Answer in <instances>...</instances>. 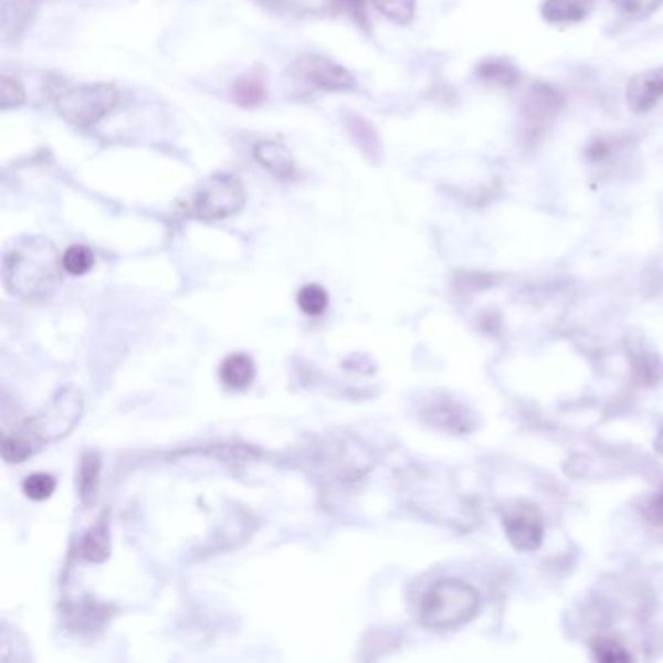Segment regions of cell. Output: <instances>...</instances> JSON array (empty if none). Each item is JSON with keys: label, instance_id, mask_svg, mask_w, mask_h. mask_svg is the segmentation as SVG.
I'll list each match as a JSON object with an SVG mask.
<instances>
[{"label": "cell", "instance_id": "obj_9", "mask_svg": "<svg viewBox=\"0 0 663 663\" xmlns=\"http://www.w3.org/2000/svg\"><path fill=\"white\" fill-rule=\"evenodd\" d=\"M663 97V66L636 74L627 88V102L632 114H648Z\"/></svg>", "mask_w": 663, "mask_h": 663}, {"label": "cell", "instance_id": "obj_11", "mask_svg": "<svg viewBox=\"0 0 663 663\" xmlns=\"http://www.w3.org/2000/svg\"><path fill=\"white\" fill-rule=\"evenodd\" d=\"M422 419L434 429L445 432H470L471 417L463 413L460 404L450 403L445 399L429 403L422 409Z\"/></svg>", "mask_w": 663, "mask_h": 663}, {"label": "cell", "instance_id": "obj_3", "mask_svg": "<svg viewBox=\"0 0 663 663\" xmlns=\"http://www.w3.org/2000/svg\"><path fill=\"white\" fill-rule=\"evenodd\" d=\"M63 255L48 238L24 235L12 242L2 260V281L12 296L40 302L57 288Z\"/></svg>", "mask_w": 663, "mask_h": 663}, {"label": "cell", "instance_id": "obj_31", "mask_svg": "<svg viewBox=\"0 0 663 663\" xmlns=\"http://www.w3.org/2000/svg\"><path fill=\"white\" fill-rule=\"evenodd\" d=\"M339 4H343L345 9H362V4H365V0H337Z\"/></svg>", "mask_w": 663, "mask_h": 663}, {"label": "cell", "instance_id": "obj_26", "mask_svg": "<svg viewBox=\"0 0 663 663\" xmlns=\"http://www.w3.org/2000/svg\"><path fill=\"white\" fill-rule=\"evenodd\" d=\"M591 652H593V657L601 660V662H629L631 660V654L615 639L596 640L591 644Z\"/></svg>", "mask_w": 663, "mask_h": 663}, {"label": "cell", "instance_id": "obj_24", "mask_svg": "<svg viewBox=\"0 0 663 663\" xmlns=\"http://www.w3.org/2000/svg\"><path fill=\"white\" fill-rule=\"evenodd\" d=\"M55 488H57V478L49 473H32L22 483L25 496L35 502L48 501L55 493Z\"/></svg>", "mask_w": 663, "mask_h": 663}, {"label": "cell", "instance_id": "obj_4", "mask_svg": "<svg viewBox=\"0 0 663 663\" xmlns=\"http://www.w3.org/2000/svg\"><path fill=\"white\" fill-rule=\"evenodd\" d=\"M481 607L478 591L462 580L445 578L432 583L422 596L419 619L432 631H450L470 623Z\"/></svg>", "mask_w": 663, "mask_h": 663}, {"label": "cell", "instance_id": "obj_21", "mask_svg": "<svg viewBox=\"0 0 663 663\" xmlns=\"http://www.w3.org/2000/svg\"><path fill=\"white\" fill-rule=\"evenodd\" d=\"M477 76L493 86H514L518 82V69L506 61H486L477 69Z\"/></svg>", "mask_w": 663, "mask_h": 663}, {"label": "cell", "instance_id": "obj_25", "mask_svg": "<svg viewBox=\"0 0 663 663\" xmlns=\"http://www.w3.org/2000/svg\"><path fill=\"white\" fill-rule=\"evenodd\" d=\"M372 4L396 24H409L414 18V0H372Z\"/></svg>", "mask_w": 663, "mask_h": 663}, {"label": "cell", "instance_id": "obj_8", "mask_svg": "<svg viewBox=\"0 0 663 663\" xmlns=\"http://www.w3.org/2000/svg\"><path fill=\"white\" fill-rule=\"evenodd\" d=\"M502 526H504V534L508 537L509 545L522 552L539 549L545 539L541 514H539V509L526 502H518V504L509 506L504 512Z\"/></svg>", "mask_w": 663, "mask_h": 663}, {"label": "cell", "instance_id": "obj_10", "mask_svg": "<svg viewBox=\"0 0 663 663\" xmlns=\"http://www.w3.org/2000/svg\"><path fill=\"white\" fill-rule=\"evenodd\" d=\"M255 524L251 522V514L238 509L228 516L227 522L217 529V535L212 537L209 545L202 549V552H217V550L235 549L242 543L248 541L253 535Z\"/></svg>", "mask_w": 663, "mask_h": 663}, {"label": "cell", "instance_id": "obj_7", "mask_svg": "<svg viewBox=\"0 0 663 663\" xmlns=\"http://www.w3.org/2000/svg\"><path fill=\"white\" fill-rule=\"evenodd\" d=\"M292 78L325 92H348L356 86L355 76L343 65L324 55H302L291 65Z\"/></svg>", "mask_w": 663, "mask_h": 663}, {"label": "cell", "instance_id": "obj_18", "mask_svg": "<svg viewBox=\"0 0 663 663\" xmlns=\"http://www.w3.org/2000/svg\"><path fill=\"white\" fill-rule=\"evenodd\" d=\"M0 662H32V652L25 644L24 636L17 629H10L9 624H2V632H0Z\"/></svg>", "mask_w": 663, "mask_h": 663}, {"label": "cell", "instance_id": "obj_1", "mask_svg": "<svg viewBox=\"0 0 663 663\" xmlns=\"http://www.w3.org/2000/svg\"><path fill=\"white\" fill-rule=\"evenodd\" d=\"M84 414L82 389L69 383L57 389L38 413L17 424V429L2 438L4 462L22 463L43 450L45 445L69 436Z\"/></svg>", "mask_w": 663, "mask_h": 663}, {"label": "cell", "instance_id": "obj_23", "mask_svg": "<svg viewBox=\"0 0 663 663\" xmlns=\"http://www.w3.org/2000/svg\"><path fill=\"white\" fill-rule=\"evenodd\" d=\"M94 263H96L94 251L86 248V245H71L63 253V269H65V273H69V275H86L94 267Z\"/></svg>", "mask_w": 663, "mask_h": 663}, {"label": "cell", "instance_id": "obj_5", "mask_svg": "<svg viewBox=\"0 0 663 663\" xmlns=\"http://www.w3.org/2000/svg\"><path fill=\"white\" fill-rule=\"evenodd\" d=\"M243 204L245 189L242 181L232 173H212L211 178L202 179L179 207L189 219L212 222L234 217L242 211Z\"/></svg>", "mask_w": 663, "mask_h": 663}, {"label": "cell", "instance_id": "obj_32", "mask_svg": "<svg viewBox=\"0 0 663 663\" xmlns=\"http://www.w3.org/2000/svg\"><path fill=\"white\" fill-rule=\"evenodd\" d=\"M655 450L663 455V429L660 430V434L655 438Z\"/></svg>", "mask_w": 663, "mask_h": 663}, {"label": "cell", "instance_id": "obj_22", "mask_svg": "<svg viewBox=\"0 0 663 663\" xmlns=\"http://www.w3.org/2000/svg\"><path fill=\"white\" fill-rule=\"evenodd\" d=\"M296 302L306 316H322L329 308V294L319 284H306L299 288Z\"/></svg>", "mask_w": 663, "mask_h": 663}, {"label": "cell", "instance_id": "obj_2", "mask_svg": "<svg viewBox=\"0 0 663 663\" xmlns=\"http://www.w3.org/2000/svg\"><path fill=\"white\" fill-rule=\"evenodd\" d=\"M370 448L348 432H332L314 438L296 453V465L325 488L350 486L372 470Z\"/></svg>", "mask_w": 663, "mask_h": 663}, {"label": "cell", "instance_id": "obj_28", "mask_svg": "<svg viewBox=\"0 0 663 663\" xmlns=\"http://www.w3.org/2000/svg\"><path fill=\"white\" fill-rule=\"evenodd\" d=\"M348 129L352 133V137H355L356 145L360 146L362 150L366 152V148L370 146H378V138H376V133H373L372 125H368V123L362 119V117H358V115H348Z\"/></svg>", "mask_w": 663, "mask_h": 663}, {"label": "cell", "instance_id": "obj_17", "mask_svg": "<svg viewBox=\"0 0 663 663\" xmlns=\"http://www.w3.org/2000/svg\"><path fill=\"white\" fill-rule=\"evenodd\" d=\"M99 471H102V457L97 452H86L82 455L81 467H78V493L84 506L96 502L97 486H99Z\"/></svg>", "mask_w": 663, "mask_h": 663}, {"label": "cell", "instance_id": "obj_30", "mask_svg": "<svg viewBox=\"0 0 663 663\" xmlns=\"http://www.w3.org/2000/svg\"><path fill=\"white\" fill-rule=\"evenodd\" d=\"M646 516L654 526H663V488L660 493L655 494L652 501L648 502Z\"/></svg>", "mask_w": 663, "mask_h": 663}, {"label": "cell", "instance_id": "obj_16", "mask_svg": "<svg viewBox=\"0 0 663 663\" xmlns=\"http://www.w3.org/2000/svg\"><path fill=\"white\" fill-rule=\"evenodd\" d=\"M591 9H593V0H545L541 14L547 22L567 24V22H580L590 14Z\"/></svg>", "mask_w": 663, "mask_h": 663}, {"label": "cell", "instance_id": "obj_12", "mask_svg": "<svg viewBox=\"0 0 663 663\" xmlns=\"http://www.w3.org/2000/svg\"><path fill=\"white\" fill-rule=\"evenodd\" d=\"M253 156L265 170L271 171L276 178L291 179L296 173V164H294L291 150L281 143L261 140L253 148Z\"/></svg>", "mask_w": 663, "mask_h": 663}, {"label": "cell", "instance_id": "obj_20", "mask_svg": "<svg viewBox=\"0 0 663 663\" xmlns=\"http://www.w3.org/2000/svg\"><path fill=\"white\" fill-rule=\"evenodd\" d=\"M107 617H109V607L96 603V601H84L69 613V619L74 621V629H82V631L84 629L96 631L99 624L106 623Z\"/></svg>", "mask_w": 663, "mask_h": 663}, {"label": "cell", "instance_id": "obj_14", "mask_svg": "<svg viewBox=\"0 0 663 663\" xmlns=\"http://www.w3.org/2000/svg\"><path fill=\"white\" fill-rule=\"evenodd\" d=\"M562 104V97L555 90L539 84L534 86L532 92L527 94L526 99V117L532 122V125H541L549 122L552 115L557 114L558 107Z\"/></svg>", "mask_w": 663, "mask_h": 663}, {"label": "cell", "instance_id": "obj_29", "mask_svg": "<svg viewBox=\"0 0 663 663\" xmlns=\"http://www.w3.org/2000/svg\"><path fill=\"white\" fill-rule=\"evenodd\" d=\"M24 99L25 92L22 84L17 78L2 76V81H0V107L10 109V107L20 106Z\"/></svg>", "mask_w": 663, "mask_h": 663}, {"label": "cell", "instance_id": "obj_27", "mask_svg": "<svg viewBox=\"0 0 663 663\" xmlns=\"http://www.w3.org/2000/svg\"><path fill=\"white\" fill-rule=\"evenodd\" d=\"M613 4L624 17L642 20L654 14L655 10L662 7L663 0H613Z\"/></svg>", "mask_w": 663, "mask_h": 663}, {"label": "cell", "instance_id": "obj_19", "mask_svg": "<svg viewBox=\"0 0 663 663\" xmlns=\"http://www.w3.org/2000/svg\"><path fill=\"white\" fill-rule=\"evenodd\" d=\"M232 97H234L235 104H240L242 107L260 106L261 102L267 97L265 82L260 74H245L234 82Z\"/></svg>", "mask_w": 663, "mask_h": 663}, {"label": "cell", "instance_id": "obj_13", "mask_svg": "<svg viewBox=\"0 0 663 663\" xmlns=\"http://www.w3.org/2000/svg\"><path fill=\"white\" fill-rule=\"evenodd\" d=\"M78 552L88 562H104L109 557L112 539H109V516L107 514H102L96 526L90 527L88 532L82 535Z\"/></svg>", "mask_w": 663, "mask_h": 663}, {"label": "cell", "instance_id": "obj_6", "mask_svg": "<svg viewBox=\"0 0 663 663\" xmlns=\"http://www.w3.org/2000/svg\"><path fill=\"white\" fill-rule=\"evenodd\" d=\"M119 99V92L109 84H82L59 96L57 112L74 127L90 129L112 114Z\"/></svg>", "mask_w": 663, "mask_h": 663}, {"label": "cell", "instance_id": "obj_15", "mask_svg": "<svg viewBox=\"0 0 663 663\" xmlns=\"http://www.w3.org/2000/svg\"><path fill=\"white\" fill-rule=\"evenodd\" d=\"M255 362L248 355H230L220 365V380L230 389L250 388L255 380Z\"/></svg>", "mask_w": 663, "mask_h": 663}]
</instances>
